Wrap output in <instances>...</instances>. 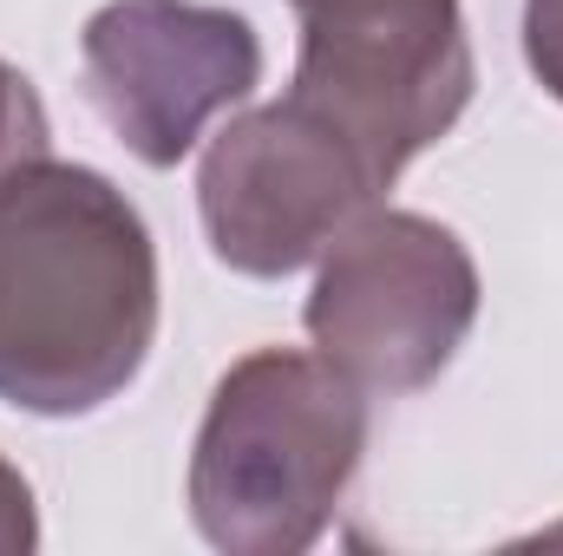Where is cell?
I'll list each match as a JSON object with an SVG mask.
<instances>
[{"label":"cell","mask_w":563,"mask_h":556,"mask_svg":"<svg viewBox=\"0 0 563 556\" xmlns=\"http://www.w3.org/2000/svg\"><path fill=\"white\" fill-rule=\"evenodd\" d=\"M157 341L144 216L53 151L0 177V400L40 419L99 413Z\"/></svg>","instance_id":"1"},{"label":"cell","mask_w":563,"mask_h":556,"mask_svg":"<svg viewBox=\"0 0 563 556\" xmlns=\"http://www.w3.org/2000/svg\"><path fill=\"white\" fill-rule=\"evenodd\" d=\"M367 452V393L321 354L256 347L217 393L190 452V518L230 556L308 551Z\"/></svg>","instance_id":"2"},{"label":"cell","mask_w":563,"mask_h":556,"mask_svg":"<svg viewBox=\"0 0 563 556\" xmlns=\"http://www.w3.org/2000/svg\"><path fill=\"white\" fill-rule=\"evenodd\" d=\"M394 164L334 112L282 92L230 119L197 170V210L217 263L236 276H295L394 190Z\"/></svg>","instance_id":"3"},{"label":"cell","mask_w":563,"mask_h":556,"mask_svg":"<svg viewBox=\"0 0 563 556\" xmlns=\"http://www.w3.org/2000/svg\"><path fill=\"white\" fill-rule=\"evenodd\" d=\"M308 341L361 393L432 387L478 321V269L465 243L420 210H367L328 249L308 294Z\"/></svg>","instance_id":"4"},{"label":"cell","mask_w":563,"mask_h":556,"mask_svg":"<svg viewBox=\"0 0 563 556\" xmlns=\"http://www.w3.org/2000/svg\"><path fill=\"white\" fill-rule=\"evenodd\" d=\"M295 99L354 125L394 170L439 144L472 105L459 0H295Z\"/></svg>","instance_id":"5"},{"label":"cell","mask_w":563,"mask_h":556,"mask_svg":"<svg viewBox=\"0 0 563 556\" xmlns=\"http://www.w3.org/2000/svg\"><path fill=\"white\" fill-rule=\"evenodd\" d=\"M79 73L92 112L139 164H184L203 125L263 79V40L243 13L203 0H112L86 20Z\"/></svg>","instance_id":"6"},{"label":"cell","mask_w":563,"mask_h":556,"mask_svg":"<svg viewBox=\"0 0 563 556\" xmlns=\"http://www.w3.org/2000/svg\"><path fill=\"white\" fill-rule=\"evenodd\" d=\"M33 157H46V105L26 86V73L0 59V177H13Z\"/></svg>","instance_id":"7"},{"label":"cell","mask_w":563,"mask_h":556,"mask_svg":"<svg viewBox=\"0 0 563 556\" xmlns=\"http://www.w3.org/2000/svg\"><path fill=\"white\" fill-rule=\"evenodd\" d=\"M525 59L538 86L563 105V0H525Z\"/></svg>","instance_id":"8"},{"label":"cell","mask_w":563,"mask_h":556,"mask_svg":"<svg viewBox=\"0 0 563 556\" xmlns=\"http://www.w3.org/2000/svg\"><path fill=\"white\" fill-rule=\"evenodd\" d=\"M33 537H40V524H33V491H26V478L0 458V556L33 551Z\"/></svg>","instance_id":"9"},{"label":"cell","mask_w":563,"mask_h":556,"mask_svg":"<svg viewBox=\"0 0 563 556\" xmlns=\"http://www.w3.org/2000/svg\"><path fill=\"white\" fill-rule=\"evenodd\" d=\"M525 544H544V551H563V524H551V531H538V537H525Z\"/></svg>","instance_id":"10"}]
</instances>
